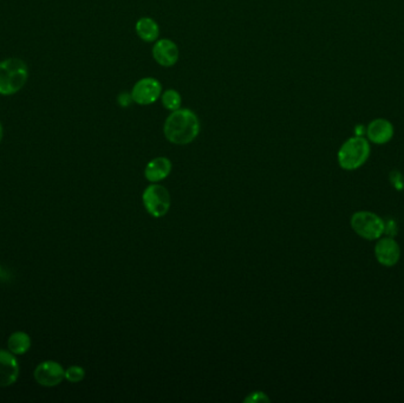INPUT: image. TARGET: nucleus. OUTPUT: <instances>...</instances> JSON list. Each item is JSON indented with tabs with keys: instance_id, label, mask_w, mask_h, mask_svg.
Returning <instances> with one entry per match:
<instances>
[{
	"instance_id": "f257e3e1",
	"label": "nucleus",
	"mask_w": 404,
	"mask_h": 403,
	"mask_svg": "<svg viewBox=\"0 0 404 403\" xmlns=\"http://www.w3.org/2000/svg\"><path fill=\"white\" fill-rule=\"evenodd\" d=\"M200 131V118L195 111L184 106L172 111L164 123V138L176 146H187L192 143Z\"/></svg>"
},
{
	"instance_id": "f03ea898",
	"label": "nucleus",
	"mask_w": 404,
	"mask_h": 403,
	"mask_svg": "<svg viewBox=\"0 0 404 403\" xmlns=\"http://www.w3.org/2000/svg\"><path fill=\"white\" fill-rule=\"evenodd\" d=\"M29 81V66L21 58L0 61V95L12 96L19 93Z\"/></svg>"
},
{
	"instance_id": "7ed1b4c3",
	"label": "nucleus",
	"mask_w": 404,
	"mask_h": 403,
	"mask_svg": "<svg viewBox=\"0 0 404 403\" xmlns=\"http://www.w3.org/2000/svg\"><path fill=\"white\" fill-rule=\"evenodd\" d=\"M370 156V143L365 138L357 135L347 140L339 148L338 163L347 171H355L362 167Z\"/></svg>"
},
{
	"instance_id": "20e7f679",
	"label": "nucleus",
	"mask_w": 404,
	"mask_h": 403,
	"mask_svg": "<svg viewBox=\"0 0 404 403\" xmlns=\"http://www.w3.org/2000/svg\"><path fill=\"white\" fill-rule=\"evenodd\" d=\"M143 205L148 213L154 218H162L171 209V194L167 188L159 183H151L146 188L142 196Z\"/></svg>"
},
{
	"instance_id": "39448f33",
	"label": "nucleus",
	"mask_w": 404,
	"mask_h": 403,
	"mask_svg": "<svg viewBox=\"0 0 404 403\" xmlns=\"http://www.w3.org/2000/svg\"><path fill=\"white\" fill-rule=\"evenodd\" d=\"M352 227L359 236L367 241H376L384 233L385 223L372 212L360 211L352 216Z\"/></svg>"
},
{
	"instance_id": "423d86ee",
	"label": "nucleus",
	"mask_w": 404,
	"mask_h": 403,
	"mask_svg": "<svg viewBox=\"0 0 404 403\" xmlns=\"http://www.w3.org/2000/svg\"><path fill=\"white\" fill-rule=\"evenodd\" d=\"M164 91L162 84L155 77H142L135 83L131 90L133 101L137 106H148L159 101Z\"/></svg>"
},
{
	"instance_id": "0eeeda50",
	"label": "nucleus",
	"mask_w": 404,
	"mask_h": 403,
	"mask_svg": "<svg viewBox=\"0 0 404 403\" xmlns=\"http://www.w3.org/2000/svg\"><path fill=\"white\" fill-rule=\"evenodd\" d=\"M33 377L41 387H57L66 379V369L56 361H44L36 366Z\"/></svg>"
},
{
	"instance_id": "6e6552de",
	"label": "nucleus",
	"mask_w": 404,
	"mask_h": 403,
	"mask_svg": "<svg viewBox=\"0 0 404 403\" xmlns=\"http://www.w3.org/2000/svg\"><path fill=\"white\" fill-rule=\"evenodd\" d=\"M151 56L160 66L172 68L179 62V46L171 38H159L153 43Z\"/></svg>"
},
{
	"instance_id": "1a4fd4ad",
	"label": "nucleus",
	"mask_w": 404,
	"mask_h": 403,
	"mask_svg": "<svg viewBox=\"0 0 404 403\" xmlns=\"http://www.w3.org/2000/svg\"><path fill=\"white\" fill-rule=\"evenodd\" d=\"M21 368L16 355L11 351L0 349V388L12 386L19 377Z\"/></svg>"
},
{
	"instance_id": "9d476101",
	"label": "nucleus",
	"mask_w": 404,
	"mask_h": 403,
	"mask_svg": "<svg viewBox=\"0 0 404 403\" xmlns=\"http://www.w3.org/2000/svg\"><path fill=\"white\" fill-rule=\"evenodd\" d=\"M394 126L387 118H376L367 126V140L375 144H385L394 138Z\"/></svg>"
},
{
	"instance_id": "9b49d317",
	"label": "nucleus",
	"mask_w": 404,
	"mask_h": 403,
	"mask_svg": "<svg viewBox=\"0 0 404 403\" xmlns=\"http://www.w3.org/2000/svg\"><path fill=\"white\" fill-rule=\"evenodd\" d=\"M376 259L384 266H394L400 261L401 250L392 236L381 239L375 246Z\"/></svg>"
},
{
	"instance_id": "f8f14e48",
	"label": "nucleus",
	"mask_w": 404,
	"mask_h": 403,
	"mask_svg": "<svg viewBox=\"0 0 404 403\" xmlns=\"http://www.w3.org/2000/svg\"><path fill=\"white\" fill-rule=\"evenodd\" d=\"M172 161L164 158L159 156L155 159L151 160L146 166L144 169V176L148 181L153 183H157L162 180L167 179L169 174L172 173Z\"/></svg>"
},
{
	"instance_id": "ddd939ff",
	"label": "nucleus",
	"mask_w": 404,
	"mask_h": 403,
	"mask_svg": "<svg viewBox=\"0 0 404 403\" xmlns=\"http://www.w3.org/2000/svg\"><path fill=\"white\" fill-rule=\"evenodd\" d=\"M135 32L144 43H155L160 38V26L151 17H141L135 24Z\"/></svg>"
},
{
	"instance_id": "4468645a",
	"label": "nucleus",
	"mask_w": 404,
	"mask_h": 403,
	"mask_svg": "<svg viewBox=\"0 0 404 403\" xmlns=\"http://www.w3.org/2000/svg\"><path fill=\"white\" fill-rule=\"evenodd\" d=\"M31 344V338L24 331H16L10 335L8 339V349L16 356L26 354L30 350Z\"/></svg>"
},
{
	"instance_id": "2eb2a0df",
	"label": "nucleus",
	"mask_w": 404,
	"mask_h": 403,
	"mask_svg": "<svg viewBox=\"0 0 404 403\" xmlns=\"http://www.w3.org/2000/svg\"><path fill=\"white\" fill-rule=\"evenodd\" d=\"M160 101L162 103L164 109L171 111V113L182 108V96L175 89L164 90L161 97H160Z\"/></svg>"
},
{
	"instance_id": "dca6fc26",
	"label": "nucleus",
	"mask_w": 404,
	"mask_h": 403,
	"mask_svg": "<svg viewBox=\"0 0 404 403\" xmlns=\"http://www.w3.org/2000/svg\"><path fill=\"white\" fill-rule=\"evenodd\" d=\"M86 377V371L82 366H71L66 369V379L71 383H78Z\"/></svg>"
},
{
	"instance_id": "f3484780",
	"label": "nucleus",
	"mask_w": 404,
	"mask_h": 403,
	"mask_svg": "<svg viewBox=\"0 0 404 403\" xmlns=\"http://www.w3.org/2000/svg\"><path fill=\"white\" fill-rule=\"evenodd\" d=\"M269 399L267 396L262 393V391H256L252 393L251 395L247 396L245 399V402L258 403V402H269Z\"/></svg>"
},
{
	"instance_id": "a211bd4d",
	"label": "nucleus",
	"mask_w": 404,
	"mask_h": 403,
	"mask_svg": "<svg viewBox=\"0 0 404 403\" xmlns=\"http://www.w3.org/2000/svg\"><path fill=\"white\" fill-rule=\"evenodd\" d=\"M117 103H119V106H122V108H129V106L134 103L131 93H121V94L117 96Z\"/></svg>"
},
{
	"instance_id": "6ab92c4d",
	"label": "nucleus",
	"mask_w": 404,
	"mask_h": 403,
	"mask_svg": "<svg viewBox=\"0 0 404 403\" xmlns=\"http://www.w3.org/2000/svg\"><path fill=\"white\" fill-rule=\"evenodd\" d=\"M3 138H4V126L0 122V143L3 141Z\"/></svg>"
},
{
	"instance_id": "aec40b11",
	"label": "nucleus",
	"mask_w": 404,
	"mask_h": 403,
	"mask_svg": "<svg viewBox=\"0 0 404 403\" xmlns=\"http://www.w3.org/2000/svg\"><path fill=\"white\" fill-rule=\"evenodd\" d=\"M0 272H1V268H0Z\"/></svg>"
}]
</instances>
